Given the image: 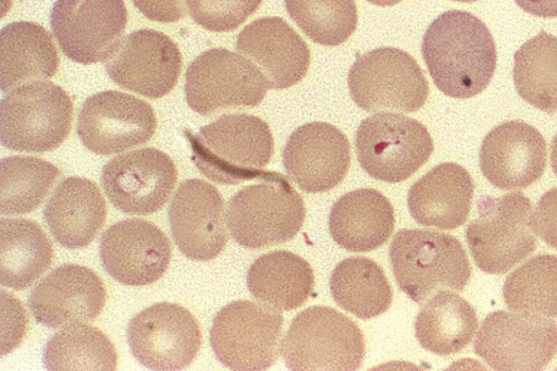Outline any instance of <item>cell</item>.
I'll return each mask as SVG.
<instances>
[{"mask_svg": "<svg viewBox=\"0 0 557 371\" xmlns=\"http://www.w3.org/2000/svg\"><path fill=\"white\" fill-rule=\"evenodd\" d=\"M127 24L124 0H58L50 16L63 54L86 65L107 61Z\"/></svg>", "mask_w": 557, "mask_h": 371, "instance_id": "obj_13", "label": "cell"}, {"mask_svg": "<svg viewBox=\"0 0 557 371\" xmlns=\"http://www.w3.org/2000/svg\"><path fill=\"white\" fill-rule=\"evenodd\" d=\"M474 348L495 370H543L557 353V325L542 316L497 311L483 321Z\"/></svg>", "mask_w": 557, "mask_h": 371, "instance_id": "obj_12", "label": "cell"}, {"mask_svg": "<svg viewBox=\"0 0 557 371\" xmlns=\"http://www.w3.org/2000/svg\"><path fill=\"white\" fill-rule=\"evenodd\" d=\"M364 350L359 326L327 307L309 308L296 316L282 346L285 363L292 370H357Z\"/></svg>", "mask_w": 557, "mask_h": 371, "instance_id": "obj_7", "label": "cell"}, {"mask_svg": "<svg viewBox=\"0 0 557 371\" xmlns=\"http://www.w3.org/2000/svg\"><path fill=\"white\" fill-rule=\"evenodd\" d=\"M356 148L364 172L374 180L396 184L408 181L428 163L434 145L420 121L379 113L361 122Z\"/></svg>", "mask_w": 557, "mask_h": 371, "instance_id": "obj_9", "label": "cell"}, {"mask_svg": "<svg viewBox=\"0 0 557 371\" xmlns=\"http://www.w3.org/2000/svg\"><path fill=\"white\" fill-rule=\"evenodd\" d=\"M156 129L157 118L151 106L117 91H104L87 99L77 128L84 147L101 156L143 146Z\"/></svg>", "mask_w": 557, "mask_h": 371, "instance_id": "obj_17", "label": "cell"}, {"mask_svg": "<svg viewBox=\"0 0 557 371\" xmlns=\"http://www.w3.org/2000/svg\"><path fill=\"white\" fill-rule=\"evenodd\" d=\"M479 326L475 309L451 292H441L422 308L414 323L416 338L433 355H458L472 343Z\"/></svg>", "mask_w": 557, "mask_h": 371, "instance_id": "obj_30", "label": "cell"}, {"mask_svg": "<svg viewBox=\"0 0 557 371\" xmlns=\"http://www.w3.org/2000/svg\"><path fill=\"white\" fill-rule=\"evenodd\" d=\"M73 118V101L61 86L30 82L15 87L0 104V139L13 151H54L72 132Z\"/></svg>", "mask_w": 557, "mask_h": 371, "instance_id": "obj_5", "label": "cell"}, {"mask_svg": "<svg viewBox=\"0 0 557 371\" xmlns=\"http://www.w3.org/2000/svg\"><path fill=\"white\" fill-rule=\"evenodd\" d=\"M59 66L57 46L41 25L12 23L0 33V86L4 94L30 82L54 77Z\"/></svg>", "mask_w": 557, "mask_h": 371, "instance_id": "obj_27", "label": "cell"}, {"mask_svg": "<svg viewBox=\"0 0 557 371\" xmlns=\"http://www.w3.org/2000/svg\"><path fill=\"white\" fill-rule=\"evenodd\" d=\"M368 2L376 7L388 8L404 2V0H368Z\"/></svg>", "mask_w": 557, "mask_h": 371, "instance_id": "obj_43", "label": "cell"}, {"mask_svg": "<svg viewBox=\"0 0 557 371\" xmlns=\"http://www.w3.org/2000/svg\"><path fill=\"white\" fill-rule=\"evenodd\" d=\"M248 287L259 304L276 311H292L307 304L315 288V274L300 256L275 251L252 263Z\"/></svg>", "mask_w": 557, "mask_h": 371, "instance_id": "obj_28", "label": "cell"}, {"mask_svg": "<svg viewBox=\"0 0 557 371\" xmlns=\"http://www.w3.org/2000/svg\"><path fill=\"white\" fill-rule=\"evenodd\" d=\"M107 217V201L98 186L79 176L63 181L45 209L51 235L66 249L73 250L91 244Z\"/></svg>", "mask_w": 557, "mask_h": 371, "instance_id": "obj_25", "label": "cell"}, {"mask_svg": "<svg viewBox=\"0 0 557 371\" xmlns=\"http://www.w3.org/2000/svg\"><path fill=\"white\" fill-rule=\"evenodd\" d=\"M451 2H458V3H475V2H479V0H451Z\"/></svg>", "mask_w": 557, "mask_h": 371, "instance_id": "obj_44", "label": "cell"}, {"mask_svg": "<svg viewBox=\"0 0 557 371\" xmlns=\"http://www.w3.org/2000/svg\"><path fill=\"white\" fill-rule=\"evenodd\" d=\"M422 51L434 85L447 97H476L494 77L493 34L472 13L453 10L440 15L424 35Z\"/></svg>", "mask_w": 557, "mask_h": 371, "instance_id": "obj_1", "label": "cell"}, {"mask_svg": "<svg viewBox=\"0 0 557 371\" xmlns=\"http://www.w3.org/2000/svg\"><path fill=\"white\" fill-rule=\"evenodd\" d=\"M536 234L557 250V188L544 194L534 211Z\"/></svg>", "mask_w": 557, "mask_h": 371, "instance_id": "obj_39", "label": "cell"}, {"mask_svg": "<svg viewBox=\"0 0 557 371\" xmlns=\"http://www.w3.org/2000/svg\"><path fill=\"white\" fill-rule=\"evenodd\" d=\"M169 220L174 242L190 260H213L228 243L223 198L203 181L190 180L180 186L170 206Z\"/></svg>", "mask_w": 557, "mask_h": 371, "instance_id": "obj_19", "label": "cell"}, {"mask_svg": "<svg viewBox=\"0 0 557 371\" xmlns=\"http://www.w3.org/2000/svg\"><path fill=\"white\" fill-rule=\"evenodd\" d=\"M354 101L366 112L413 113L425 104L430 86L417 61L397 48L360 57L348 74Z\"/></svg>", "mask_w": 557, "mask_h": 371, "instance_id": "obj_8", "label": "cell"}, {"mask_svg": "<svg viewBox=\"0 0 557 371\" xmlns=\"http://www.w3.org/2000/svg\"><path fill=\"white\" fill-rule=\"evenodd\" d=\"M474 182L469 172L455 163L435 166L409 190L408 206L421 225L455 230L463 225L472 210Z\"/></svg>", "mask_w": 557, "mask_h": 371, "instance_id": "obj_24", "label": "cell"}, {"mask_svg": "<svg viewBox=\"0 0 557 371\" xmlns=\"http://www.w3.org/2000/svg\"><path fill=\"white\" fill-rule=\"evenodd\" d=\"M263 0H187L191 20L215 33L237 29L256 13Z\"/></svg>", "mask_w": 557, "mask_h": 371, "instance_id": "obj_37", "label": "cell"}, {"mask_svg": "<svg viewBox=\"0 0 557 371\" xmlns=\"http://www.w3.org/2000/svg\"><path fill=\"white\" fill-rule=\"evenodd\" d=\"M107 298V288L94 271L64 264L34 288L28 305L35 320L57 329L96 320Z\"/></svg>", "mask_w": 557, "mask_h": 371, "instance_id": "obj_22", "label": "cell"}, {"mask_svg": "<svg viewBox=\"0 0 557 371\" xmlns=\"http://www.w3.org/2000/svg\"><path fill=\"white\" fill-rule=\"evenodd\" d=\"M527 13L539 17H557V0H515Z\"/></svg>", "mask_w": 557, "mask_h": 371, "instance_id": "obj_41", "label": "cell"}, {"mask_svg": "<svg viewBox=\"0 0 557 371\" xmlns=\"http://www.w3.org/2000/svg\"><path fill=\"white\" fill-rule=\"evenodd\" d=\"M190 144L200 172L222 185L263 178L274 152L268 123L249 114L223 115L202 127Z\"/></svg>", "mask_w": 557, "mask_h": 371, "instance_id": "obj_2", "label": "cell"}, {"mask_svg": "<svg viewBox=\"0 0 557 371\" xmlns=\"http://www.w3.org/2000/svg\"><path fill=\"white\" fill-rule=\"evenodd\" d=\"M54 249L38 223L24 219L0 222V282L24 290L50 268Z\"/></svg>", "mask_w": 557, "mask_h": 371, "instance_id": "obj_29", "label": "cell"}, {"mask_svg": "<svg viewBox=\"0 0 557 371\" xmlns=\"http://www.w3.org/2000/svg\"><path fill=\"white\" fill-rule=\"evenodd\" d=\"M330 234L350 252H372L387 243L395 228L391 201L376 189L361 188L345 194L331 208Z\"/></svg>", "mask_w": 557, "mask_h": 371, "instance_id": "obj_26", "label": "cell"}, {"mask_svg": "<svg viewBox=\"0 0 557 371\" xmlns=\"http://www.w3.org/2000/svg\"><path fill=\"white\" fill-rule=\"evenodd\" d=\"M285 5L293 22L321 46L345 44L358 26L355 0H285Z\"/></svg>", "mask_w": 557, "mask_h": 371, "instance_id": "obj_36", "label": "cell"}, {"mask_svg": "<svg viewBox=\"0 0 557 371\" xmlns=\"http://www.w3.org/2000/svg\"><path fill=\"white\" fill-rule=\"evenodd\" d=\"M550 164L554 174L557 176V134L555 135L550 147Z\"/></svg>", "mask_w": 557, "mask_h": 371, "instance_id": "obj_42", "label": "cell"}, {"mask_svg": "<svg viewBox=\"0 0 557 371\" xmlns=\"http://www.w3.org/2000/svg\"><path fill=\"white\" fill-rule=\"evenodd\" d=\"M513 82L533 108L557 112V38L542 32L522 45L515 55Z\"/></svg>", "mask_w": 557, "mask_h": 371, "instance_id": "obj_32", "label": "cell"}, {"mask_svg": "<svg viewBox=\"0 0 557 371\" xmlns=\"http://www.w3.org/2000/svg\"><path fill=\"white\" fill-rule=\"evenodd\" d=\"M135 359L152 370L188 367L198 356L202 334L196 317L174 304H157L136 314L128 326Z\"/></svg>", "mask_w": 557, "mask_h": 371, "instance_id": "obj_14", "label": "cell"}, {"mask_svg": "<svg viewBox=\"0 0 557 371\" xmlns=\"http://www.w3.org/2000/svg\"><path fill=\"white\" fill-rule=\"evenodd\" d=\"M480 166L486 181L502 190L529 188L546 170V140L529 123L504 122L483 139Z\"/></svg>", "mask_w": 557, "mask_h": 371, "instance_id": "obj_21", "label": "cell"}, {"mask_svg": "<svg viewBox=\"0 0 557 371\" xmlns=\"http://www.w3.org/2000/svg\"><path fill=\"white\" fill-rule=\"evenodd\" d=\"M305 220L302 197L278 173H267L263 183L236 193L225 213L233 238L251 250L293 240Z\"/></svg>", "mask_w": 557, "mask_h": 371, "instance_id": "obj_4", "label": "cell"}, {"mask_svg": "<svg viewBox=\"0 0 557 371\" xmlns=\"http://www.w3.org/2000/svg\"><path fill=\"white\" fill-rule=\"evenodd\" d=\"M104 270L122 285L145 287L168 271L171 244L159 226L139 219L115 223L100 242Z\"/></svg>", "mask_w": 557, "mask_h": 371, "instance_id": "obj_18", "label": "cell"}, {"mask_svg": "<svg viewBox=\"0 0 557 371\" xmlns=\"http://www.w3.org/2000/svg\"><path fill=\"white\" fill-rule=\"evenodd\" d=\"M44 363L48 370H115L117 355L107 334L78 323L52 335L45 348Z\"/></svg>", "mask_w": 557, "mask_h": 371, "instance_id": "obj_34", "label": "cell"}, {"mask_svg": "<svg viewBox=\"0 0 557 371\" xmlns=\"http://www.w3.org/2000/svg\"><path fill=\"white\" fill-rule=\"evenodd\" d=\"M268 90L269 85L259 69L228 49L202 52L186 73V100L200 115L256 108L264 100Z\"/></svg>", "mask_w": 557, "mask_h": 371, "instance_id": "obj_10", "label": "cell"}, {"mask_svg": "<svg viewBox=\"0 0 557 371\" xmlns=\"http://www.w3.org/2000/svg\"><path fill=\"white\" fill-rule=\"evenodd\" d=\"M503 296L512 311L557 318V257L542 255L527 261L505 281Z\"/></svg>", "mask_w": 557, "mask_h": 371, "instance_id": "obj_35", "label": "cell"}, {"mask_svg": "<svg viewBox=\"0 0 557 371\" xmlns=\"http://www.w3.org/2000/svg\"><path fill=\"white\" fill-rule=\"evenodd\" d=\"M331 294L345 311L360 320H371L388 311L393 304V288L376 262L354 257L337 264L330 279Z\"/></svg>", "mask_w": 557, "mask_h": 371, "instance_id": "obj_31", "label": "cell"}, {"mask_svg": "<svg viewBox=\"0 0 557 371\" xmlns=\"http://www.w3.org/2000/svg\"><path fill=\"white\" fill-rule=\"evenodd\" d=\"M476 267L487 274L509 272L536 249L533 206L522 193L479 202V218L467 227Z\"/></svg>", "mask_w": 557, "mask_h": 371, "instance_id": "obj_6", "label": "cell"}, {"mask_svg": "<svg viewBox=\"0 0 557 371\" xmlns=\"http://www.w3.org/2000/svg\"><path fill=\"white\" fill-rule=\"evenodd\" d=\"M284 166L290 180L307 193L337 187L351 166V147L337 127L325 122L307 123L288 138Z\"/></svg>", "mask_w": 557, "mask_h": 371, "instance_id": "obj_20", "label": "cell"}, {"mask_svg": "<svg viewBox=\"0 0 557 371\" xmlns=\"http://www.w3.org/2000/svg\"><path fill=\"white\" fill-rule=\"evenodd\" d=\"M389 257L398 287L420 305L445 289L463 292L472 276L461 243L432 230H400Z\"/></svg>", "mask_w": 557, "mask_h": 371, "instance_id": "obj_3", "label": "cell"}, {"mask_svg": "<svg viewBox=\"0 0 557 371\" xmlns=\"http://www.w3.org/2000/svg\"><path fill=\"white\" fill-rule=\"evenodd\" d=\"M284 318L251 300H236L215 317L211 344L219 361L242 371L265 370L281 353Z\"/></svg>", "mask_w": 557, "mask_h": 371, "instance_id": "obj_11", "label": "cell"}, {"mask_svg": "<svg viewBox=\"0 0 557 371\" xmlns=\"http://www.w3.org/2000/svg\"><path fill=\"white\" fill-rule=\"evenodd\" d=\"M61 172L44 159L15 156L0 164V213L24 215L38 209Z\"/></svg>", "mask_w": 557, "mask_h": 371, "instance_id": "obj_33", "label": "cell"}, {"mask_svg": "<svg viewBox=\"0 0 557 371\" xmlns=\"http://www.w3.org/2000/svg\"><path fill=\"white\" fill-rule=\"evenodd\" d=\"M28 318L21 300L2 290V355H10L26 337Z\"/></svg>", "mask_w": 557, "mask_h": 371, "instance_id": "obj_38", "label": "cell"}, {"mask_svg": "<svg viewBox=\"0 0 557 371\" xmlns=\"http://www.w3.org/2000/svg\"><path fill=\"white\" fill-rule=\"evenodd\" d=\"M182 66L177 44L153 29L127 35L104 61V69L115 84L149 99L168 96L178 83Z\"/></svg>", "mask_w": 557, "mask_h": 371, "instance_id": "obj_16", "label": "cell"}, {"mask_svg": "<svg viewBox=\"0 0 557 371\" xmlns=\"http://www.w3.org/2000/svg\"><path fill=\"white\" fill-rule=\"evenodd\" d=\"M236 49L263 74L269 88L285 90L299 84L310 66L305 40L282 17H260L237 37Z\"/></svg>", "mask_w": 557, "mask_h": 371, "instance_id": "obj_23", "label": "cell"}, {"mask_svg": "<svg viewBox=\"0 0 557 371\" xmlns=\"http://www.w3.org/2000/svg\"><path fill=\"white\" fill-rule=\"evenodd\" d=\"M172 159L154 148L120 154L104 165L101 184L112 205L126 214L147 217L160 211L176 187Z\"/></svg>", "mask_w": 557, "mask_h": 371, "instance_id": "obj_15", "label": "cell"}, {"mask_svg": "<svg viewBox=\"0 0 557 371\" xmlns=\"http://www.w3.org/2000/svg\"><path fill=\"white\" fill-rule=\"evenodd\" d=\"M136 9L149 21L173 24L186 15L187 0H132Z\"/></svg>", "mask_w": 557, "mask_h": 371, "instance_id": "obj_40", "label": "cell"}]
</instances>
